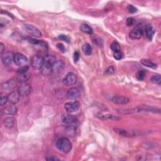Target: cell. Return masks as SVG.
Instances as JSON below:
<instances>
[{
	"instance_id": "cell-8",
	"label": "cell",
	"mask_w": 161,
	"mask_h": 161,
	"mask_svg": "<svg viewBox=\"0 0 161 161\" xmlns=\"http://www.w3.org/2000/svg\"><path fill=\"white\" fill-rule=\"evenodd\" d=\"M143 33V29L140 26H137L130 32L129 37L132 40H139L142 37Z\"/></svg>"
},
{
	"instance_id": "cell-36",
	"label": "cell",
	"mask_w": 161,
	"mask_h": 161,
	"mask_svg": "<svg viewBox=\"0 0 161 161\" xmlns=\"http://www.w3.org/2000/svg\"><path fill=\"white\" fill-rule=\"evenodd\" d=\"M127 10L130 13H135L137 11V9L132 4H128L127 6Z\"/></svg>"
},
{
	"instance_id": "cell-24",
	"label": "cell",
	"mask_w": 161,
	"mask_h": 161,
	"mask_svg": "<svg viewBox=\"0 0 161 161\" xmlns=\"http://www.w3.org/2000/svg\"><path fill=\"white\" fill-rule=\"evenodd\" d=\"M15 124V118L13 117H8L4 119L3 125L7 128H11Z\"/></svg>"
},
{
	"instance_id": "cell-40",
	"label": "cell",
	"mask_w": 161,
	"mask_h": 161,
	"mask_svg": "<svg viewBox=\"0 0 161 161\" xmlns=\"http://www.w3.org/2000/svg\"><path fill=\"white\" fill-rule=\"evenodd\" d=\"M57 49L60 50V51H61V52H65L66 49H65V47H64V45H63L62 44H61V43H58V44H57Z\"/></svg>"
},
{
	"instance_id": "cell-18",
	"label": "cell",
	"mask_w": 161,
	"mask_h": 161,
	"mask_svg": "<svg viewBox=\"0 0 161 161\" xmlns=\"http://www.w3.org/2000/svg\"><path fill=\"white\" fill-rule=\"evenodd\" d=\"M144 31L145 36H147V38L149 40H151L154 35V33H155V30L154 29V27L152 26V25H147L145 27V29Z\"/></svg>"
},
{
	"instance_id": "cell-15",
	"label": "cell",
	"mask_w": 161,
	"mask_h": 161,
	"mask_svg": "<svg viewBox=\"0 0 161 161\" xmlns=\"http://www.w3.org/2000/svg\"><path fill=\"white\" fill-rule=\"evenodd\" d=\"M114 132L118 135L122 137H132L135 135V133H133V131H128L122 129V128H113Z\"/></svg>"
},
{
	"instance_id": "cell-7",
	"label": "cell",
	"mask_w": 161,
	"mask_h": 161,
	"mask_svg": "<svg viewBox=\"0 0 161 161\" xmlns=\"http://www.w3.org/2000/svg\"><path fill=\"white\" fill-rule=\"evenodd\" d=\"M81 95V91L77 88H71L69 89H68L66 93V96L69 99L74 100L79 98Z\"/></svg>"
},
{
	"instance_id": "cell-41",
	"label": "cell",
	"mask_w": 161,
	"mask_h": 161,
	"mask_svg": "<svg viewBox=\"0 0 161 161\" xmlns=\"http://www.w3.org/2000/svg\"><path fill=\"white\" fill-rule=\"evenodd\" d=\"M73 59H74V62H77L78 61V60H79V53L78 52H75L74 54Z\"/></svg>"
},
{
	"instance_id": "cell-22",
	"label": "cell",
	"mask_w": 161,
	"mask_h": 161,
	"mask_svg": "<svg viewBox=\"0 0 161 161\" xmlns=\"http://www.w3.org/2000/svg\"><path fill=\"white\" fill-rule=\"evenodd\" d=\"M40 71L44 76H49L52 73V66L45 65L44 64L42 67L40 69Z\"/></svg>"
},
{
	"instance_id": "cell-10",
	"label": "cell",
	"mask_w": 161,
	"mask_h": 161,
	"mask_svg": "<svg viewBox=\"0 0 161 161\" xmlns=\"http://www.w3.org/2000/svg\"><path fill=\"white\" fill-rule=\"evenodd\" d=\"M64 67H65V64H64V62L61 61V60H58V61H56V62L53 64L52 67V72L58 74H60L62 72Z\"/></svg>"
},
{
	"instance_id": "cell-30",
	"label": "cell",
	"mask_w": 161,
	"mask_h": 161,
	"mask_svg": "<svg viewBox=\"0 0 161 161\" xmlns=\"http://www.w3.org/2000/svg\"><path fill=\"white\" fill-rule=\"evenodd\" d=\"M111 49L113 50V52H118V51H121V47L119 44L117 42H113L111 46Z\"/></svg>"
},
{
	"instance_id": "cell-33",
	"label": "cell",
	"mask_w": 161,
	"mask_h": 161,
	"mask_svg": "<svg viewBox=\"0 0 161 161\" xmlns=\"http://www.w3.org/2000/svg\"><path fill=\"white\" fill-rule=\"evenodd\" d=\"M145 72L144 71H138L137 74H136V77L137 78L138 80L139 81H142L145 77Z\"/></svg>"
},
{
	"instance_id": "cell-11",
	"label": "cell",
	"mask_w": 161,
	"mask_h": 161,
	"mask_svg": "<svg viewBox=\"0 0 161 161\" xmlns=\"http://www.w3.org/2000/svg\"><path fill=\"white\" fill-rule=\"evenodd\" d=\"M18 92L21 96H27L31 92V86L29 84L24 83L18 88Z\"/></svg>"
},
{
	"instance_id": "cell-29",
	"label": "cell",
	"mask_w": 161,
	"mask_h": 161,
	"mask_svg": "<svg viewBox=\"0 0 161 161\" xmlns=\"http://www.w3.org/2000/svg\"><path fill=\"white\" fill-rule=\"evenodd\" d=\"M66 132H67V134L70 136L73 137L75 135L76 133V128L74 125H68L66 128Z\"/></svg>"
},
{
	"instance_id": "cell-1",
	"label": "cell",
	"mask_w": 161,
	"mask_h": 161,
	"mask_svg": "<svg viewBox=\"0 0 161 161\" xmlns=\"http://www.w3.org/2000/svg\"><path fill=\"white\" fill-rule=\"evenodd\" d=\"M57 148L62 152L67 154L72 149V144L66 137H61L56 142Z\"/></svg>"
},
{
	"instance_id": "cell-28",
	"label": "cell",
	"mask_w": 161,
	"mask_h": 161,
	"mask_svg": "<svg viewBox=\"0 0 161 161\" xmlns=\"http://www.w3.org/2000/svg\"><path fill=\"white\" fill-rule=\"evenodd\" d=\"M150 81L154 84L160 85L161 84V77L160 74H155L152 76L150 79Z\"/></svg>"
},
{
	"instance_id": "cell-19",
	"label": "cell",
	"mask_w": 161,
	"mask_h": 161,
	"mask_svg": "<svg viewBox=\"0 0 161 161\" xmlns=\"http://www.w3.org/2000/svg\"><path fill=\"white\" fill-rule=\"evenodd\" d=\"M56 58L53 55L47 54L45 55V57H44V64L45 65H47L49 66H53V64L56 62Z\"/></svg>"
},
{
	"instance_id": "cell-31",
	"label": "cell",
	"mask_w": 161,
	"mask_h": 161,
	"mask_svg": "<svg viewBox=\"0 0 161 161\" xmlns=\"http://www.w3.org/2000/svg\"><path fill=\"white\" fill-rule=\"evenodd\" d=\"M92 40H93V42L94 44L99 46V47H102V46L103 45V41L99 37V36L96 35L92 37Z\"/></svg>"
},
{
	"instance_id": "cell-12",
	"label": "cell",
	"mask_w": 161,
	"mask_h": 161,
	"mask_svg": "<svg viewBox=\"0 0 161 161\" xmlns=\"http://www.w3.org/2000/svg\"><path fill=\"white\" fill-rule=\"evenodd\" d=\"M8 102L11 104H16L19 102L20 94L18 92L13 91L10 93L8 96Z\"/></svg>"
},
{
	"instance_id": "cell-27",
	"label": "cell",
	"mask_w": 161,
	"mask_h": 161,
	"mask_svg": "<svg viewBox=\"0 0 161 161\" xmlns=\"http://www.w3.org/2000/svg\"><path fill=\"white\" fill-rule=\"evenodd\" d=\"M27 40H28L29 42H30V44L33 45H40L44 47H46V44L44 42H42V41H40V40H36L35 39H32V38H28L27 39Z\"/></svg>"
},
{
	"instance_id": "cell-2",
	"label": "cell",
	"mask_w": 161,
	"mask_h": 161,
	"mask_svg": "<svg viewBox=\"0 0 161 161\" xmlns=\"http://www.w3.org/2000/svg\"><path fill=\"white\" fill-rule=\"evenodd\" d=\"M24 28L27 33L31 36L37 38H40L42 36V34H41L40 31L34 25L30 24H25L24 25Z\"/></svg>"
},
{
	"instance_id": "cell-3",
	"label": "cell",
	"mask_w": 161,
	"mask_h": 161,
	"mask_svg": "<svg viewBox=\"0 0 161 161\" xmlns=\"http://www.w3.org/2000/svg\"><path fill=\"white\" fill-rule=\"evenodd\" d=\"M44 64V57L39 55H35L31 59V66L34 69H40Z\"/></svg>"
},
{
	"instance_id": "cell-16",
	"label": "cell",
	"mask_w": 161,
	"mask_h": 161,
	"mask_svg": "<svg viewBox=\"0 0 161 161\" xmlns=\"http://www.w3.org/2000/svg\"><path fill=\"white\" fill-rule=\"evenodd\" d=\"M62 122L66 124H72L75 123L76 122V118L71 114H64L61 117Z\"/></svg>"
},
{
	"instance_id": "cell-4",
	"label": "cell",
	"mask_w": 161,
	"mask_h": 161,
	"mask_svg": "<svg viewBox=\"0 0 161 161\" xmlns=\"http://www.w3.org/2000/svg\"><path fill=\"white\" fill-rule=\"evenodd\" d=\"M13 62L16 64V66L19 67H22L26 66L27 63H28V59L24 56V54L20 53H16L14 56V60Z\"/></svg>"
},
{
	"instance_id": "cell-32",
	"label": "cell",
	"mask_w": 161,
	"mask_h": 161,
	"mask_svg": "<svg viewBox=\"0 0 161 161\" xmlns=\"http://www.w3.org/2000/svg\"><path fill=\"white\" fill-rule=\"evenodd\" d=\"M29 69V67L28 66H22V67H20L19 69H18L16 72L18 74H24L28 72Z\"/></svg>"
},
{
	"instance_id": "cell-39",
	"label": "cell",
	"mask_w": 161,
	"mask_h": 161,
	"mask_svg": "<svg viewBox=\"0 0 161 161\" xmlns=\"http://www.w3.org/2000/svg\"><path fill=\"white\" fill-rule=\"evenodd\" d=\"M134 18H132V17H129L127 19V25L128 26H132L133 23H134Z\"/></svg>"
},
{
	"instance_id": "cell-13",
	"label": "cell",
	"mask_w": 161,
	"mask_h": 161,
	"mask_svg": "<svg viewBox=\"0 0 161 161\" xmlns=\"http://www.w3.org/2000/svg\"><path fill=\"white\" fill-rule=\"evenodd\" d=\"M130 100L127 97L122 96H115L112 98V102L117 104H125L129 103Z\"/></svg>"
},
{
	"instance_id": "cell-37",
	"label": "cell",
	"mask_w": 161,
	"mask_h": 161,
	"mask_svg": "<svg viewBox=\"0 0 161 161\" xmlns=\"http://www.w3.org/2000/svg\"><path fill=\"white\" fill-rule=\"evenodd\" d=\"M113 57L117 61H119L122 59V54L121 51H118V52H113Z\"/></svg>"
},
{
	"instance_id": "cell-26",
	"label": "cell",
	"mask_w": 161,
	"mask_h": 161,
	"mask_svg": "<svg viewBox=\"0 0 161 161\" xmlns=\"http://www.w3.org/2000/svg\"><path fill=\"white\" fill-rule=\"evenodd\" d=\"M82 51L86 56H90L92 54V47L90 44H84L82 47Z\"/></svg>"
},
{
	"instance_id": "cell-34",
	"label": "cell",
	"mask_w": 161,
	"mask_h": 161,
	"mask_svg": "<svg viewBox=\"0 0 161 161\" xmlns=\"http://www.w3.org/2000/svg\"><path fill=\"white\" fill-rule=\"evenodd\" d=\"M8 102V96H6L5 94H1V98H0V104L1 106H4Z\"/></svg>"
},
{
	"instance_id": "cell-43",
	"label": "cell",
	"mask_w": 161,
	"mask_h": 161,
	"mask_svg": "<svg viewBox=\"0 0 161 161\" xmlns=\"http://www.w3.org/2000/svg\"><path fill=\"white\" fill-rule=\"evenodd\" d=\"M47 160H59L60 159L56 157H50L49 158H47L46 159Z\"/></svg>"
},
{
	"instance_id": "cell-5",
	"label": "cell",
	"mask_w": 161,
	"mask_h": 161,
	"mask_svg": "<svg viewBox=\"0 0 161 161\" xmlns=\"http://www.w3.org/2000/svg\"><path fill=\"white\" fill-rule=\"evenodd\" d=\"M77 82V76L73 72H69L62 80V82L66 86H72Z\"/></svg>"
},
{
	"instance_id": "cell-42",
	"label": "cell",
	"mask_w": 161,
	"mask_h": 161,
	"mask_svg": "<svg viewBox=\"0 0 161 161\" xmlns=\"http://www.w3.org/2000/svg\"><path fill=\"white\" fill-rule=\"evenodd\" d=\"M4 50V46L3 43H0V54H2Z\"/></svg>"
},
{
	"instance_id": "cell-21",
	"label": "cell",
	"mask_w": 161,
	"mask_h": 161,
	"mask_svg": "<svg viewBox=\"0 0 161 161\" xmlns=\"http://www.w3.org/2000/svg\"><path fill=\"white\" fill-rule=\"evenodd\" d=\"M98 118L102 119V120H108V119H111V120H119L120 119V118H119L118 117L112 114H100L98 116Z\"/></svg>"
},
{
	"instance_id": "cell-23",
	"label": "cell",
	"mask_w": 161,
	"mask_h": 161,
	"mask_svg": "<svg viewBox=\"0 0 161 161\" xmlns=\"http://www.w3.org/2000/svg\"><path fill=\"white\" fill-rule=\"evenodd\" d=\"M140 63L142 64V65L149 67V68H152V69H157V64H155V63H154L153 62H152L149 59H142L140 61Z\"/></svg>"
},
{
	"instance_id": "cell-35",
	"label": "cell",
	"mask_w": 161,
	"mask_h": 161,
	"mask_svg": "<svg viewBox=\"0 0 161 161\" xmlns=\"http://www.w3.org/2000/svg\"><path fill=\"white\" fill-rule=\"evenodd\" d=\"M58 39H59V40H61L64 41V42H67V43H69V42H70V39H69V37L68 36H67V35H63V34L60 35L59 36Z\"/></svg>"
},
{
	"instance_id": "cell-17",
	"label": "cell",
	"mask_w": 161,
	"mask_h": 161,
	"mask_svg": "<svg viewBox=\"0 0 161 161\" xmlns=\"http://www.w3.org/2000/svg\"><path fill=\"white\" fill-rule=\"evenodd\" d=\"M18 111L17 108L15 106L13 105H8L4 108L3 110V113L7 115H15L16 114Z\"/></svg>"
},
{
	"instance_id": "cell-9",
	"label": "cell",
	"mask_w": 161,
	"mask_h": 161,
	"mask_svg": "<svg viewBox=\"0 0 161 161\" xmlns=\"http://www.w3.org/2000/svg\"><path fill=\"white\" fill-rule=\"evenodd\" d=\"M14 56L15 55L11 52H7L3 54V56H2L1 57L3 64L6 66H10L13 62V60H14Z\"/></svg>"
},
{
	"instance_id": "cell-20",
	"label": "cell",
	"mask_w": 161,
	"mask_h": 161,
	"mask_svg": "<svg viewBox=\"0 0 161 161\" xmlns=\"http://www.w3.org/2000/svg\"><path fill=\"white\" fill-rule=\"evenodd\" d=\"M30 78V74L29 72H26L24 74H18L16 77V80L20 82V83H25L26 81H28L29 79Z\"/></svg>"
},
{
	"instance_id": "cell-14",
	"label": "cell",
	"mask_w": 161,
	"mask_h": 161,
	"mask_svg": "<svg viewBox=\"0 0 161 161\" xmlns=\"http://www.w3.org/2000/svg\"><path fill=\"white\" fill-rule=\"evenodd\" d=\"M17 83L16 81H15L14 79H10L8 80L6 82H4L1 85L2 88L4 90H13L16 87Z\"/></svg>"
},
{
	"instance_id": "cell-6",
	"label": "cell",
	"mask_w": 161,
	"mask_h": 161,
	"mask_svg": "<svg viewBox=\"0 0 161 161\" xmlns=\"http://www.w3.org/2000/svg\"><path fill=\"white\" fill-rule=\"evenodd\" d=\"M80 107V103L77 101L66 103L64 104V108L67 113H74L77 112Z\"/></svg>"
},
{
	"instance_id": "cell-38",
	"label": "cell",
	"mask_w": 161,
	"mask_h": 161,
	"mask_svg": "<svg viewBox=\"0 0 161 161\" xmlns=\"http://www.w3.org/2000/svg\"><path fill=\"white\" fill-rule=\"evenodd\" d=\"M115 72V70L113 66H110L109 67L107 70L105 71V73L107 74H113Z\"/></svg>"
},
{
	"instance_id": "cell-25",
	"label": "cell",
	"mask_w": 161,
	"mask_h": 161,
	"mask_svg": "<svg viewBox=\"0 0 161 161\" xmlns=\"http://www.w3.org/2000/svg\"><path fill=\"white\" fill-rule=\"evenodd\" d=\"M80 30L82 32H84V33H86V34H89V35H92L93 33V29H92L91 27L86 24H82L80 26Z\"/></svg>"
}]
</instances>
